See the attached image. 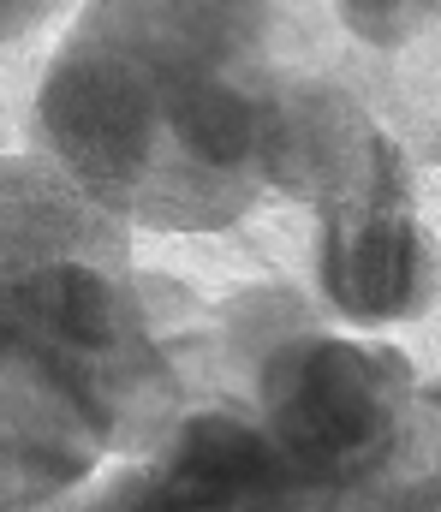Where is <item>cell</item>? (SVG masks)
Wrapping results in <instances>:
<instances>
[{
    "label": "cell",
    "instance_id": "obj_2",
    "mask_svg": "<svg viewBox=\"0 0 441 512\" xmlns=\"http://www.w3.org/2000/svg\"><path fill=\"white\" fill-rule=\"evenodd\" d=\"M36 137L48 161L120 221L161 233H215L239 221V209L173 155L161 84L102 36L72 30L60 42L36 90Z\"/></svg>",
    "mask_w": 441,
    "mask_h": 512
},
{
    "label": "cell",
    "instance_id": "obj_6",
    "mask_svg": "<svg viewBox=\"0 0 441 512\" xmlns=\"http://www.w3.org/2000/svg\"><path fill=\"white\" fill-rule=\"evenodd\" d=\"M144 512H322L245 411H179L144 465Z\"/></svg>",
    "mask_w": 441,
    "mask_h": 512
},
{
    "label": "cell",
    "instance_id": "obj_12",
    "mask_svg": "<svg viewBox=\"0 0 441 512\" xmlns=\"http://www.w3.org/2000/svg\"><path fill=\"white\" fill-rule=\"evenodd\" d=\"M352 512H436V459L388 477L382 489H370Z\"/></svg>",
    "mask_w": 441,
    "mask_h": 512
},
{
    "label": "cell",
    "instance_id": "obj_1",
    "mask_svg": "<svg viewBox=\"0 0 441 512\" xmlns=\"http://www.w3.org/2000/svg\"><path fill=\"white\" fill-rule=\"evenodd\" d=\"M257 423L322 512L436 459V399L394 346L304 322L257 358Z\"/></svg>",
    "mask_w": 441,
    "mask_h": 512
},
{
    "label": "cell",
    "instance_id": "obj_3",
    "mask_svg": "<svg viewBox=\"0 0 441 512\" xmlns=\"http://www.w3.org/2000/svg\"><path fill=\"white\" fill-rule=\"evenodd\" d=\"M0 286L12 322L84 405L102 447H155L161 429L179 417V382L149 334L144 298L120 280V268L54 256L24 274H6Z\"/></svg>",
    "mask_w": 441,
    "mask_h": 512
},
{
    "label": "cell",
    "instance_id": "obj_5",
    "mask_svg": "<svg viewBox=\"0 0 441 512\" xmlns=\"http://www.w3.org/2000/svg\"><path fill=\"white\" fill-rule=\"evenodd\" d=\"M102 453L96 423L24 340L0 286V512H42L66 489L90 483Z\"/></svg>",
    "mask_w": 441,
    "mask_h": 512
},
{
    "label": "cell",
    "instance_id": "obj_8",
    "mask_svg": "<svg viewBox=\"0 0 441 512\" xmlns=\"http://www.w3.org/2000/svg\"><path fill=\"white\" fill-rule=\"evenodd\" d=\"M72 30L126 48L167 96L203 72L269 66L263 48L275 30V0H84Z\"/></svg>",
    "mask_w": 441,
    "mask_h": 512
},
{
    "label": "cell",
    "instance_id": "obj_9",
    "mask_svg": "<svg viewBox=\"0 0 441 512\" xmlns=\"http://www.w3.org/2000/svg\"><path fill=\"white\" fill-rule=\"evenodd\" d=\"M54 256L126 268V221L84 197L48 155H0V280Z\"/></svg>",
    "mask_w": 441,
    "mask_h": 512
},
{
    "label": "cell",
    "instance_id": "obj_7",
    "mask_svg": "<svg viewBox=\"0 0 441 512\" xmlns=\"http://www.w3.org/2000/svg\"><path fill=\"white\" fill-rule=\"evenodd\" d=\"M394 137L376 126L340 84L328 78H275L263 84L257 126V179L287 191L293 203L328 209L352 197Z\"/></svg>",
    "mask_w": 441,
    "mask_h": 512
},
{
    "label": "cell",
    "instance_id": "obj_4",
    "mask_svg": "<svg viewBox=\"0 0 441 512\" xmlns=\"http://www.w3.org/2000/svg\"><path fill=\"white\" fill-rule=\"evenodd\" d=\"M322 239H316V280L334 316L358 328L382 322H412L436 298V239L418 215V185L406 155L388 143L370 179L316 209Z\"/></svg>",
    "mask_w": 441,
    "mask_h": 512
},
{
    "label": "cell",
    "instance_id": "obj_11",
    "mask_svg": "<svg viewBox=\"0 0 441 512\" xmlns=\"http://www.w3.org/2000/svg\"><path fill=\"white\" fill-rule=\"evenodd\" d=\"M144 495H149V477L144 465H126L114 477H102L96 489H66L60 501H48V512H144Z\"/></svg>",
    "mask_w": 441,
    "mask_h": 512
},
{
    "label": "cell",
    "instance_id": "obj_10",
    "mask_svg": "<svg viewBox=\"0 0 441 512\" xmlns=\"http://www.w3.org/2000/svg\"><path fill=\"white\" fill-rule=\"evenodd\" d=\"M340 18L352 36L376 48H400L436 24V0H340Z\"/></svg>",
    "mask_w": 441,
    "mask_h": 512
},
{
    "label": "cell",
    "instance_id": "obj_13",
    "mask_svg": "<svg viewBox=\"0 0 441 512\" xmlns=\"http://www.w3.org/2000/svg\"><path fill=\"white\" fill-rule=\"evenodd\" d=\"M54 6H60V0H0V42L30 36V30H36Z\"/></svg>",
    "mask_w": 441,
    "mask_h": 512
}]
</instances>
